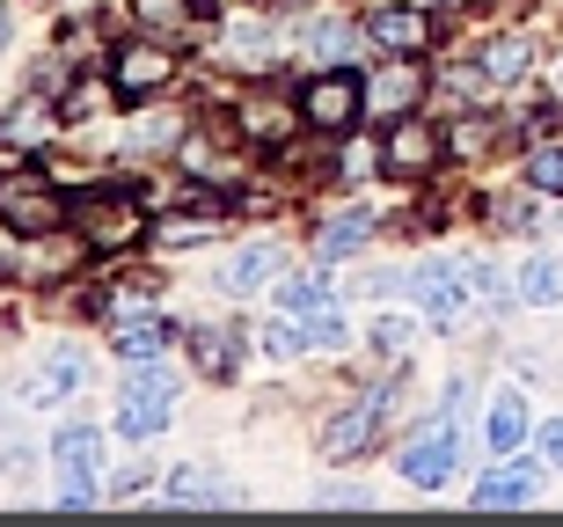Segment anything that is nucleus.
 <instances>
[{"label": "nucleus", "mask_w": 563, "mask_h": 527, "mask_svg": "<svg viewBox=\"0 0 563 527\" xmlns=\"http://www.w3.org/2000/svg\"><path fill=\"white\" fill-rule=\"evenodd\" d=\"M527 184L542 198H563V147H534L527 154Z\"/></svg>", "instance_id": "nucleus-22"}, {"label": "nucleus", "mask_w": 563, "mask_h": 527, "mask_svg": "<svg viewBox=\"0 0 563 527\" xmlns=\"http://www.w3.org/2000/svg\"><path fill=\"white\" fill-rule=\"evenodd\" d=\"M366 37H374L380 52H424V44H432V15H424V8H374V15H366Z\"/></svg>", "instance_id": "nucleus-11"}, {"label": "nucleus", "mask_w": 563, "mask_h": 527, "mask_svg": "<svg viewBox=\"0 0 563 527\" xmlns=\"http://www.w3.org/2000/svg\"><path fill=\"white\" fill-rule=\"evenodd\" d=\"M418 96H424V74H418V66H380L374 81H366V110H374V118H410V110H418Z\"/></svg>", "instance_id": "nucleus-12"}, {"label": "nucleus", "mask_w": 563, "mask_h": 527, "mask_svg": "<svg viewBox=\"0 0 563 527\" xmlns=\"http://www.w3.org/2000/svg\"><path fill=\"white\" fill-rule=\"evenodd\" d=\"M168 410H176V374L132 366V388L118 396V432H125V440H154L168 425Z\"/></svg>", "instance_id": "nucleus-2"}, {"label": "nucleus", "mask_w": 563, "mask_h": 527, "mask_svg": "<svg viewBox=\"0 0 563 527\" xmlns=\"http://www.w3.org/2000/svg\"><path fill=\"white\" fill-rule=\"evenodd\" d=\"M162 250H190V242H206V220H162Z\"/></svg>", "instance_id": "nucleus-30"}, {"label": "nucleus", "mask_w": 563, "mask_h": 527, "mask_svg": "<svg viewBox=\"0 0 563 527\" xmlns=\"http://www.w3.org/2000/svg\"><path fill=\"white\" fill-rule=\"evenodd\" d=\"M542 454H549V469H563V418L542 425Z\"/></svg>", "instance_id": "nucleus-33"}, {"label": "nucleus", "mask_w": 563, "mask_h": 527, "mask_svg": "<svg viewBox=\"0 0 563 527\" xmlns=\"http://www.w3.org/2000/svg\"><path fill=\"white\" fill-rule=\"evenodd\" d=\"M366 234H374V212H336V220H322V228H314V250L336 264V256H352Z\"/></svg>", "instance_id": "nucleus-18"}, {"label": "nucleus", "mask_w": 563, "mask_h": 527, "mask_svg": "<svg viewBox=\"0 0 563 527\" xmlns=\"http://www.w3.org/2000/svg\"><path fill=\"white\" fill-rule=\"evenodd\" d=\"M242 132L272 147V140H286V110H278V103H242Z\"/></svg>", "instance_id": "nucleus-24"}, {"label": "nucleus", "mask_w": 563, "mask_h": 527, "mask_svg": "<svg viewBox=\"0 0 563 527\" xmlns=\"http://www.w3.org/2000/svg\"><path fill=\"white\" fill-rule=\"evenodd\" d=\"M176 140V118H140L132 125V147H168Z\"/></svg>", "instance_id": "nucleus-31"}, {"label": "nucleus", "mask_w": 563, "mask_h": 527, "mask_svg": "<svg viewBox=\"0 0 563 527\" xmlns=\"http://www.w3.org/2000/svg\"><path fill=\"white\" fill-rule=\"evenodd\" d=\"M556 88H563V66H556Z\"/></svg>", "instance_id": "nucleus-35"}, {"label": "nucleus", "mask_w": 563, "mask_h": 527, "mask_svg": "<svg viewBox=\"0 0 563 527\" xmlns=\"http://www.w3.org/2000/svg\"><path fill=\"white\" fill-rule=\"evenodd\" d=\"M132 15H140L146 30H176V22L190 15V0H132Z\"/></svg>", "instance_id": "nucleus-29"}, {"label": "nucleus", "mask_w": 563, "mask_h": 527, "mask_svg": "<svg viewBox=\"0 0 563 527\" xmlns=\"http://www.w3.org/2000/svg\"><path fill=\"white\" fill-rule=\"evenodd\" d=\"M168 498H176V506H220V484H212L206 469H176V476H168Z\"/></svg>", "instance_id": "nucleus-21"}, {"label": "nucleus", "mask_w": 563, "mask_h": 527, "mask_svg": "<svg viewBox=\"0 0 563 527\" xmlns=\"http://www.w3.org/2000/svg\"><path fill=\"white\" fill-rule=\"evenodd\" d=\"M300 44H308V52H314V59H344V52H352V30H344V22H314V30H308V37H300Z\"/></svg>", "instance_id": "nucleus-26"}, {"label": "nucleus", "mask_w": 563, "mask_h": 527, "mask_svg": "<svg viewBox=\"0 0 563 527\" xmlns=\"http://www.w3.org/2000/svg\"><path fill=\"white\" fill-rule=\"evenodd\" d=\"M278 308H286V316H322V308H330V278L322 272H300V278H286V286H278Z\"/></svg>", "instance_id": "nucleus-20"}, {"label": "nucleus", "mask_w": 563, "mask_h": 527, "mask_svg": "<svg viewBox=\"0 0 563 527\" xmlns=\"http://www.w3.org/2000/svg\"><path fill=\"white\" fill-rule=\"evenodd\" d=\"M168 81H176V59L162 44H118V59H110V88L118 96H162Z\"/></svg>", "instance_id": "nucleus-8"}, {"label": "nucleus", "mask_w": 563, "mask_h": 527, "mask_svg": "<svg viewBox=\"0 0 563 527\" xmlns=\"http://www.w3.org/2000/svg\"><path fill=\"white\" fill-rule=\"evenodd\" d=\"M454 462H461V432H454V418H432L418 440L402 447V476H410L418 491H439L446 476H454Z\"/></svg>", "instance_id": "nucleus-5"}, {"label": "nucleus", "mask_w": 563, "mask_h": 527, "mask_svg": "<svg viewBox=\"0 0 563 527\" xmlns=\"http://www.w3.org/2000/svg\"><path fill=\"white\" fill-rule=\"evenodd\" d=\"M264 359H292V352H308V322L292 316V322H272V330H264Z\"/></svg>", "instance_id": "nucleus-25"}, {"label": "nucleus", "mask_w": 563, "mask_h": 527, "mask_svg": "<svg viewBox=\"0 0 563 527\" xmlns=\"http://www.w3.org/2000/svg\"><path fill=\"white\" fill-rule=\"evenodd\" d=\"M468 264H424V272H410V294L424 300V316L439 322V330H454L461 316H468Z\"/></svg>", "instance_id": "nucleus-7"}, {"label": "nucleus", "mask_w": 563, "mask_h": 527, "mask_svg": "<svg viewBox=\"0 0 563 527\" xmlns=\"http://www.w3.org/2000/svg\"><path fill=\"white\" fill-rule=\"evenodd\" d=\"M190 352H198V366H206L212 381L234 374V338H220V330H198V338H190Z\"/></svg>", "instance_id": "nucleus-23"}, {"label": "nucleus", "mask_w": 563, "mask_h": 527, "mask_svg": "<svg viewBox=\"0 0 563 527\" xmlns=\"http://www.w3.org/2000/svg\"><path fill=\"white\" fill-rule=\"evenodd\" d=\"M81 381H88V366H81V359H74V352H52V366H44V374L30 381L22 396H30V403H59V396H74Z\"/></svg>", "instance_id": "nucleus-19"}, {"label": "nucleus", "mask_w": 563, "mask_h": 527, "mask_svg": "<svg viewBox=\"0 0 563 527\" xmlns=\"http://www.w3.org/2000/svg\"><path fill=\"white\" fill-rule=\"evenodd\" d=\"M118 352H125L132 366H154V359H162V330H154V322H140V330H118Z\"/></svg>", "instance_id": "nucleus-27"}, {"label": "nucleus", "mask_w": 563, "mask_h": 527, "mask_svg": "<svg viewBox=\"0 0 563 527\" xmlns=\"http://www.w3.org/2000/svg\"><path fill=\"white\" fill-rule=\"evenodd\" d=\"M52 462H59V476H74V484H66V506H88V498H96L88 476H96V462H103V432L81 425V418H66L59 432H52Z\"/></svg>", "instance_id": "nucleus-3"}, {"label": "nucleus", "mask_w": 563, "mask_h": 527, "mask_svg": "<svg viewBox=\"0 0 563 527\" xmlns=\"http://www.w3.org/2000/svg\"><path fill=\"white\" fill-rule=\"evenodd\" d=\"M410 338H418V330H410V322H396V316L374 322V344H380V352H410Z\"/></svg>", "instance_id": "nucleus-32"}, {"label": "nucleus", "mask_w": 563, "mask_h": 527, "mask_svg": "<svg viewBox=\"0 0 563 527\" xmlns=\"http://www.w3.org/2000/svg\"><path fill=\"white\" fill-rule=\"evenodd\" d=\"M432 162H439V132L424 118H396L388 140H380V169L396 184H418V176H432Z\"/></svg>", "instance_id": "nucleus-6"}, {"label": "nucleus", "mask_w": 563, "mask_h": 527, "mask_svg": "<svg viewBox=\"0 0 563 527\" xmlns=\"http://www.w3.org/2000/svg\"><path fill=\"white\" fill-rule=\"evenodd\" d=\"M483 432H490V447H498V454H512V447L527 440V396H520V388H505V396L490 403Z\"/></svg>", "instance_id": "nucleus-17"}, {"label": "nucleus", "mask_w": 563, "mask_h": 527, "mask_svg": "<svg viewBox=\"0 0 563 527\" xmlns=\"http://www.w3.org/2000/svg\"><path fill=\"white\" fill-rule=\"evenodd\" d=\"M0 140H8V147H37V140H44V110L37 103H30V110L15 103V118L0 125Z\"/></svg>", "instance_id": "nucleus-28"}, {"label": "nucleus", "mask_w": 563, "mask_h": 527, "mask_svg": "<svg viewBox=\"0 0 563 527\" xmlns=\"http://www.w3.org/2000/svg\"><path fill=\"white\" fill-rule=\"evenodd\" d=\"M0 220L15 234H52L66 220V206L52 198L44 184H30V176H15V184H0Z\"/></svg>", "instance_id": "nucleus-9"}, {"label": "nucleus", "mask_w": 563, "mask_h": 527, "mask_svg": "<svg viewBox=\"0 0 563 527\" xmlns=\"http://www.w3.org/2000/svg\"><path fill=\"white\" fill-rule=\"evenodd\" d=\"M527 66H534V44H527V37H498V44H483L476 74L505 88V81H527Z\"/></svg>", "instance_id": "nucleus-14"}, {"label": "nucleus", "mask_w": 563, "mask_h": 527, "mask_svg": "<svg viewBox=\"0 0 563 527\" xmlns=\"http://www.w3.org/2000/svg\"><path fill=\"white\" fill-rule=\"evenodd\" d=\"M140 198H125V190H96V198H81V234L88 250H132L140 242Z\"/></svg>", "instance_id": "nucleus-4"}, {"label": "nucleus", "mask_w": 563, "mask_h": 527, "mask_svg": "<svg viewBox=\"0 0 563 527\" xmlns=\"http://www.w3.org/2000/svg\"><path fill=\"white\" fill-rule=\"evenodd\" d=\"M272 278H278V250L272 242H250V250L220 272V286H228V294H256V286H272Z\"/></svg>", "instance_id": "nucleus-15"}, {"label": "nucleus", "mask_w": 563, "mask_h": 527, "mask_svg": "<svg viewBox=\"0 0 563 527\" xmlns=\"http://www.w3.org/2000/svg\"><path fill=\"white\" fill-rule=\"evenodd\" d=\"M534 484H542V476H534L527 462H498V469L476 484V506H483V513H490V506H527V498H534Z\"/></svg>", "instance_id": "nucleus-13"}, {"label": "nucleus", "mask_w": 563, "mask_h": 527, "mask_svg": "<svg viewBox=\"0 0 563 527\" xmlns=\"http://www.w3.org/2000/svg\"><path fill=\"white\" fill-rule=\"evenodd\" d=\"M512 294H520L527 308H556V300H563V264H556V256H527L520 278H512Z\"/></svg>", "instance_id": "nucleus-16"}, {"label": "nucleus", "mask_w": 563, "mask_h": 527, "mask_svg": "<svg viewBox=\"0 0 563 527\" xmlns=\"http://www.w3.org/2000/svg\"><path fill=\"white\" fill-rule=\"evenodd\" d=\"M380 410H388V396H366V403H352V410H336V418L322 425V454H330V462L366 454V447H374V432H380Z\"/></svg>", "instance_id": "nucleus-10"}, {"label": "nucleus", "mask_w": 563, "mask_h": 527, "mask_svg": "<svg viewBox=\"0 0 563 527\" xmlns=\"http://www.w3.org/2000/svg\"><path fill=\"white\" fill-rule=\"evenodd\" d=\"M358 110H366V81L344 74V66H330V74H314L300 88V125H314V132H352Z\"/></svg>", "instance_id": "nucleus-1"}, {"label": "nucleus", "mask_w": 563, "mask_h": 527, "mask_svg": "<svg viewBox=\"0 0 563 527\" xmlns=\"http://www.w3.org/2000/svg\"><path fill=\"white\" fill-rule=\"evenodd\" d=\"M8 30H15V22H8V8H0V44H8Z\"/></svg>", "instance_id": "nucleus-34"}]
</instances>
